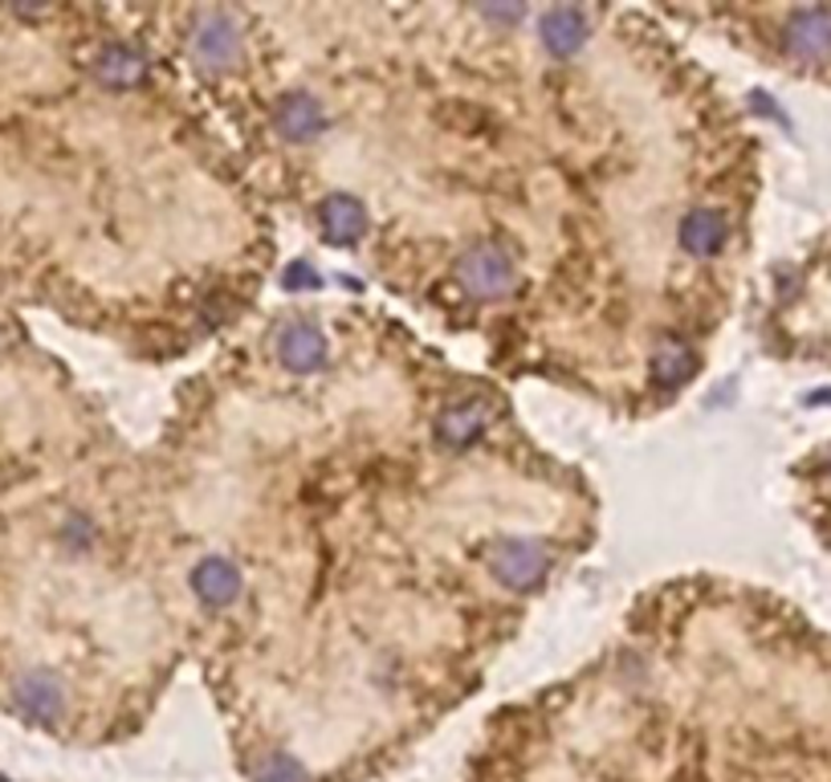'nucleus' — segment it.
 Here are the masks:
<instances>
[{
    "label": "nucleus",
    "instance_id": "obj_12",
    "mask_svg": "<svg viewBox=\"0 0 831 782\" xmlns=\"http://www.w3.org/2000/svg\"><path fill=\"white\" fill-rule=\"evenodd\" d=\"M648 375H653L656 388H665V391L685 388V383L697 375V351L673 339V343H665L653 355V363H648Z\"/></svg>",
    "mask_w": 831,
    "mask_h": 782
},
{
    "label": "nucleus",
    "instance_id": "obj_9",
    "mask_svg": "<svg viewBox=\"0 0 831 782\" xmlns=\"http://www.w3.org/2000/svg\"><path fill=\"white\" fill-rule=\"evenodd\" d=\"M538 29H542V46H547L555 58H570V53H579L583 41H587V12L570 9V4H558V9L542 12Z\"/></svg>",
    "mask_w": 831,
    "mask_h": 782
},
{
    "label": "nucleus",
    "instance_id": "obj_10",
    "mask_svg": "<svg viewBox=\"0 0 831 782\" xmlns=\"http://www.w3.org/2000/svg\"><path fill=\"white\" fill-rule=\"evenodd\" d=\"M730 241V221H725L717 208H693L685 221H681V245L693 257H713L722 253V245Z\"/></svg>",
    "mask_w": 831,
    "mask_h": 782
},
{
    "label": "nucleus",
    "instance_id": "obj_1",
    "mask_svg": "<svg viewBox=\"0 0 831 782\" xmlns=\"http://www.w3.org/2000/svg\"><path fill=\"white\" fill-rule=\"evenodd\" d=\"M457 282L477 297L510 294L514 282H518L514 253L501 241H477L473 250H465L461 261H457Z\"/></svg>",
    "mask_w": 831,
    "mask_h": 782
},
{
    "label": "nucleus",
    "instance_id": "obj_14",
    "mask_svg": "<svg viewBox=\"0 0 831 782\" xmlns=\"http://www.w3.org/2000/svg\"><path fill=\"white\" fill-rule=\"evenodd\" d=\"M481 428H486V408L481 403H457V408H449V412L440 416L437 432L444 444L465 449V444H473L481 437Z\"/></svg>",
    "mask_w": 831,
    "mask_h": 782
},
{
    "label": "nucleus",
    "instance_id": "obj_8",
    "mask_svg": "<svg viewBox=\"0 0 831 782\" xmlns=\"http://www.w3.org/2000/svg\"><path fill=\"white\" fill-rule=\"evenodd\" d=\"M277 355H282V363L290 371L310 375V371H319L322 359H326V339H322L319 326L294 322V326H285L282 339H277Z\"/></svg>",
    "mask_w": 831,
    "mask_h": 782
},
{
    "label": "nucleus",
    "instance_id": "obj_6",
    "mask_svg": "<svg viewBox=\"0 0 831 782\" xmlns=\"http://www.w3.org/2000/svg\"><path fill=\"white\" fill-rule=\"evenodd\" d=\"M241 587H245V583H241V570L233 558L213 555L192 570V592H196V599L208 607H228L241 595Z\"/></svg>",
    "mask_w": 831,
    "mask_h": 782
},
{
    "label": "nucleus",
    "instance_id": "obj_15",
    "mask_svg": "<svg viewBox=\"0 0 831 782\" xmlns=\"http://www.w3.org/2000/svg\"><path fill=\"white\" fill-rule=\"evenodd\" d=\"M302 285H319V273L310 270L306 261H294V265L285 270V290H302Z\"/></svg>",
    "mask_w": 831,
    "mask_h": 782
},
{
    "label": "nucleus",
    "instance_id": "obj_11",
    "mask_svg": "<svg viewBox=\"0 0 831 782\" xmlns=\"http://www.w3.org/2000/svg\"><path fill=\"white\" fill-rule=\"evenodd\" d=\"M322 228H326V241H331V245H351V241L363 237L368 213H363V204H359L355 196L334 192V196L322 201Z\"/></svg>",
    "mask_w": 831,
    "mask_h": 782
},
{
    "label": "nucleus",
    "instance_id": "obj_4",
    "mask_svg": "<svg viewBox=\"0 0 831 782\" xmlns=\"http://www.w3.org/2000/svg\"><path fill=\"white\" fill-rule=\"evenodd\" d=\"M12 705L17 713H25L29 722H58L66 713V688L53 673H25L17 685H12Z\"/></svg>",
    "mask_w": 831,
    "mask_h": 782
},
{
    "label": "nucleus",
    "instance_id": "obj_13",
    "mask_svg": "<svg viewBox=\"0 0 831 782\" xmlns=\"http://www.w3.org/2000/svg\"><path fill=\"white\" fill-rule=\"evenodd\" d=\"M95 74L107 86H115V90H127V86H139L143 82V74H147V61H143L131 46H119V41H115V46H107L102 53H98Z\"/></svg>",
    "mask_w": 831,
    "mask_h": 782
},
{
    "label": "nucleus",
    "instance_id": "obj_2",
    "mask_svg": "<svg viewBox=\"0 0 831 782\" xmlns=\"http://www.w3.org/2000/svg\"><path fill=\"white\" fill-rule=\"evenodd\" d=\"M489 570L501 587L514 592H535L547 579V550L530 538H501L489 546Z\"/></svg>",
    "mask_w": 831,
    "mask_h": 782
},
{
    "label": "nucleus",
    "instance_id": "obj_3",
    "mask_svg": "<svg viewBox=\"0 0 831 782\" xmlns=\"http://www.w3.org/2000/svg\"><path fill=\"white\" fill-rule=\"evenodd\" d=\"M783 46L795 61H831V9H795L783 25Z\"/></svg>",
    "mask_w": 831,
    "mask_h": 782
},
{
    "label": "nucleus",
    "instance_id": "obj_7",
    "mask_svg": "<svg viewBox=\"0 0 831 782\" xmlns=\"http://www.w3.org/2000/svg\"><path fill=\"white\" fill-rule=\"evenodd\" d=\"M326 127V110L319 98L310 95H285L274 107V130L290 143H310Z\"/></svg>",
    "mask_w": 831,
    "mask_h": 782
},
{
    "label": "nucleus",
    "instance_id": "obj_5",
    "mask_svg": "<svg viewBox=\"0 0 831 782\" xmlns=\"http://www.w3.org/2000/svg\"><path fill=\"white\" fill-rule=\"evenodd\" d=\"M192 53H196L204 66H228V61H237L241 33H237V25L228 21V12H204L201 21H196V33H192Z\"/></svg>",
    "mask_w": 831,
    "mask_h": 782
}]
</instances>
